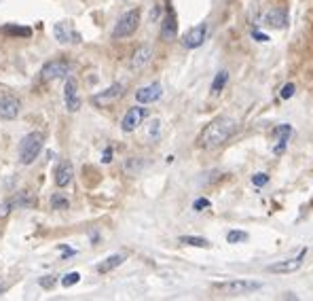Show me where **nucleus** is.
Returning <instances> with one entry per match:
<instances>
[{
    "label": "nucleus",
    "mask_w": 313,
    "mask_h": 301,
    "mask_svg": "<svg viewBox=\"0 0 313 301\" xmlns=\"http://www.w3.org/2000/svg\"><path fill=\"white\" fill-rule=\"evenodd\" d=\"M140 17H142L140 9H129L127 13H123V15L119 17V21L115 24V30H112V38L121 40V38L131 37V34L138 30V26H140Z\"/></svg>",
    "instance_id": "7ed1b4c3"
},
{
    "label": "nucleus",
    "mask_w": 313,
    "mask_h": 301,
    "mask_svg": "<svg viewBox=\"0 0 313 301\" xmlns=\"http://www.w3.org/2000/svg\"><path fill=\"white\" fill-rule=\"evenodd\" d=\"M148 132H151V136H156V132H159V121H153V123H151V130H148Z\"/></svg>",
    "instance_id": "473e14b6"
},
{
    "label": "nucleus",
    "mask_w": 313,
    "mask_h": 301,
    "mask_svg": "<svg viewBox=\"0 0 313 301\" xmlns=\"http://www.w3.org/2000/svg\"><path fill=\"white\" fill-rule=\"evenodd\" d=\"M216 289L229 293V295H248V293L260 291L262 284L254 280H231V282H220L216 284Z\"/></svg>",
    "instance_id": "39448f33"
},
{
    "label": "nucleus",
    "mask_w": 313,
    "mask_h": 301,
    "mask_svg": "<svg viewBox=\"0 0 313 301\" xmlns=\"http://www.w3.org/2000/svg\"><path fill=\"white\" fill-rule=\"evenodd\" d=\"M144 117H146V109H142V106H131V109L125 113V117L121 119V130L125 134L138 130L142 125V121H144Z\"/></svg>",
    "instance_id": "0eeeda50"
},
{
    "label": "nucleus",
    "mask_w": 313,
    "mask_h": 301,
    "mask_svg": "<svg viewBox=\"0 0 313 301\" xmlns=\"http://www.w3.org/2000/svg\"><path fill=\"white\" fill-rule=\"evenodd\" d=\"M290 136H292V125L283 123L275 130V145H273V153L275 155H282L283 150H286V145L290 140Z\"/></svg>",
    "instance_id": "4468645a"
},
{
    "label": "nucleus",
    "mask_w": 313,
    "mask_h": 301,
    "mask_svg": "<svg viewBox=\"0 0 313 301\" xmlns=\"http://www.w3.org/2000/svg\"><path fill=\"white\" fill-rule=\"evenodd\" d=\"M303 265V257H296V259H288V261H280L275 265H269V271L271 274H292V271L301 269Z\"/></svg>",
    "instance_id": "f3484780"
},
{
    "label": "nucleus",
    "mask_w": 313,
    "mask_h": 301,
    "mask_svg": "<svg viewBox=\"0 0 313 301\" xmlns=\"http://www.w3.org/2000/svg\"><path fill=\"white\" fill-rule=\"evenodd\" d=\"M252 183H254V187H265V185L269 183V176L267 174H254Z\"/></svg>",
    "instance_id": "c756f323"
},
{
    "label": "nucleus",
    "mask_w": 313,
    "mask_h": 301,
    "mask_svg": "<svg viewBox=\"0 0 313 301\" xmlns=\"http://www.w3.org/2000/svg\"><path fill=\"white\" fill-rule=\"evenodd\" d=\"M180 244H184V246H195V248H210L212 244L205 238H199V235H182L180 240Z\"/></svg>",
    "instance_id": "412c9836"
},
{
    "label": "nucleus",
    "mask_w": 313,
    "mask_h": 301,
    "mask_svg": "<svg viewBox=\"0 0 313 301\" xmlns=\"http://www.w3.org/2000/svg\"><path fill=\"white\" fill-rule=\"evenodd\" d=\"M15 204L19 208H34L36 206V197L30 191H24V193H19V197H15Z\"/></svg>",
    "instance_id": "5701e85b"
},
{
    "label": "nucleus",
    "mask_w": 313,
    "mask_h": 301,
    "mask_svg": "<svg viewBox=\"0 0 313 301\" xmlns=\"http://www.w3.org/2000/svg\"><path fill=\"white\" fill-rule=\"evenodd\" d=\"M72 176H74V170H72V163L70 161H62L58 170H55V185H58L60 189L68 187L70 183H72Z\"/></svg>",
    "instance_id": "dca6fc26"
},
{
    "label": "nucleus",
    "mask_w": 313,
    "mask_h": 301,
    "mask_svg": "<svg viewBox=\"0 0 313 301\" xmlns=\"http://www.w3.org/2000/svg\"><path fill=\"white\" fill-rule=\"evenodd\" d=\"M70 73V64L66 60H51L40 68V78L42 81H55V78H63Z\"/></svg>",
    "instance_id": "423d86ee"
},
{
    "label": "nucleus",
    "mask_w": 313,
    "mask_h": 301,
    "mask_svg": "<svg viewBox=\"0 0 313 301\" xmlns=\"http://www.w3.org/2000/svg\"><path fill=\"white\" fill-rule=\"evenodd\" d=\"M151 60H153V49L151 47H138L136 49V53L131 55V60H129V66L133 68V70H142L144 66H148L151 64Z\"/></svg>",
    "instance_id": "2eb2a0df"
},
{
    "label": "nucleus",
    "mask_w": 313,
    "mask_h": 301,
    "mask_svg": "<svg viewBox=\"0 0 313 301\" xmlns=\"http://www.w3.org/2000/svg\"><path fill=\"white\" fill-rule=\"evenodd\" d=\"M42 145H45V136H42L40 132L26 134L24 138H21V142H19V149H17L19 161L24 163V166H30V163H34V159L40 155Z\"/></svg>",
    "instance_id": "f03ea898"
},
{
    "label": "nucleus",
    "mask_w": 313,
    "mask_h": 301,
    "mask_svg": "<svg viewBox=\"0 0 313 301\" xmlns=\"http://www.w3.org/2000/svg\"><path fill=\"white\" fill-rule=\"evenodd\" d=\"M193 208H195L197 212H201V210H205V208H210V199H205V197H199V199H195Z\"/></svg>",
    "instance_id": "7c9ffc66"
},
{
    "label": "nucleus",
    "mask_w": 313,
    "mask_h": 301,
    "mask_svg": "<svg viewBox=\"0 0 313 301\" xmlns=\"http://www.w3.org/2000/svg\"><path fill=\"white\" fill-rule=\"evenodd\" d=\"M63 102H66V109L70 113H76L81 109V98H78V85L74 78H68L66 87H63Z\"/></svg>",
    "instance_id": "9d476101"
},
{
    "label": "nucleus",
    "mask_w": 313,
    "mask_h": 301,
    "mask_svg": "<svg viewBox=\"0 0 313 301\" xmlns=\"http://www.w3.org/2000/svg\"><path fill=\"white\" fill-rule=\"evenodd\" d=\"M178 37V21L174 11H167L165 17L161 19V38L163 40H174Z\"/></svg>",
    "instance_id": "ddd939ff"
},
{
    "label": "nucleus",
    "mask_w": 313,
    "mask_h": 301,
    "mask_svg": "<svg viewBox=\"0 0 313 301\" xmlns=\"http://www.w3.org/2000/svg\"><path fill=\"white\" fill-rule=\"evenodd\" d=\"M294 83H286V85H283V87H282V91H280V96L283 98V100H290V98H292L294 96Z\"/></svg>",
    "instance_id": "bb28decb"
},
{
    "label": "nucleus",
    "mask_w": 313,
    "mask_h": 301,
    "mask_svg": "<svg viewBox=\"0 0 313 301\" xmlns=\"http://www.w3.org/2000/svg\"><path fill=\"white\" fill-rule=\"evenodd\" d=\"M19 113H21V102L15 96L6 94V96L0 98V119L13 121V119L19 117Z\"/></svg>",
    "instance_id": "6e6552de"
},
{
    "label": "nucleus",
    "mask_w": 313,
    "mask_h": 301,
    "mask_svg": "<svg viewBox=\"0 0 313 301\" xmlns=\"http://www.w3.org/2000/svg\"><path fill=\"white\" fill-rule=\"evenodd\" d=\"M265 24L269 28H277V30H282V28L288 26V13L283 9H271L265 15Z\"/></svg>",
    "instance_id": "a211bd4d"
},
{
    "label": "nucleus",
    "mask_w": 313,
    "mask_h": 301,
    "mask_svg": "<svg viewBox=\"0 0 313 301\" xmlns=\"http://www.w3.org/2000/svg\"><path fill=\"white\" fill-rule=\"evenodd\" d=\"M15 206V199H6V202H2L0 204V219H4L6 214L11 212V208Z\"/></svg>",
    "instance_id": "c85d7f7f"
},
{
    "label": "nucleus",
    "mask_w": 313,
    "mask_h": 301,
    "mask_svg": "<svg viewBox=\"0 0 313 301\" xmlns=\"http://www.w3.org/2000/svg\"><path fill=\"white\" fill-rule=\"evenodd\" d=\"M53 34L55 38H58L60 42H81V34H78L72 26L68 24V21H60V24L53 26Z\"/></svg>",
    "instance_id": "9b49d317"
},
{
    "label": "nucleus",
    "mask_w": 313,
    "mask_h": 301,
    "mask_svg": "<svg viewBox=\"0 0 313 301\" xmlns=\"http://www.w3.org/2000/svg\"><path fill=\"white\" fill-rule=\"evenodd\" d=\"M246 240H248L246 231H237V229H233V231L226 233V242H229V244H239V242H246Z\"/></svg>",
    "instance_id": "393cba45"
},
{
    "label": "nucleus",
    "mask_w": 313,
    "mask_h": 301,
    "mask_svg": "<svg viewBox=\"0 0 313 301\" xmlns=\"http://www.w3.org/2000/svg\"><path fill=\"white\" fill-rule=\"evenodd\" d=\"M51 208H53V210H68V208H70L68 197L62 195V193H53V195H51Z\"/></svg>",
    "instance_id": "b1692460"
},
{
    "label": "nucleus",
    "mask_w": 313,
    "mask_h": 301,
    "mask_svg": "<svg viewBox=\"0 0 313 301\" xmlns=\"http://www.w3.org/2000/svg\"><path fill=\"white\" fill-rule=\"evenodd\" d=\"M226 83H229V73H226V70H220L214 76V81H212V94H220V91L226 87Z\"/></svg>",
    "instance_id": "4be33fe9"
},
{
    "label": "nucleus",
    "mask_w": 313,
    "mask_h": 301,
    "mask_svg": "<svg viewBox=\"0 0 313 301\" xmlns=\"http://www.w3.org/2000/svg\"><path fill=\"white\" fill-rule=\"evenodd\" d=\"M123 83H115V85H110L108 89H104V91H99V94H95L94 96V104L95 106H108V104H112V102H117V100L123 96Z\"/></svg>",
    "instance_id": "1a4fd4ad"
},
{
    "label": "nucleus",
    "mask_w": 313,
    "mask_h": 301,
    "mask_svg": "<svg viewBox=\"0 0 313 301\" xmlns=\"http://www.w3.org/2000/svg\"><path fill=\"white\" fill-rule=\"evenodd\" d=\"M78 280H81V274H78V271H70V274L62 278V284L66 286V289H70V286H74Z\"/></svg>",
    "instance_id": "a878e982"
},
{
    "label": "nucleus",
    "mask_w": 313,
    "mask_h": 301,
    "mask_svg": "<svg viewBox=\"0 0 313 301\" xmlns=\"http://www.w3.org/2000/svg\"><path fill=\"white\" fill-rule=\"evenodd\" d=\"M0 34H4V37H15V38H30L32 28L17 26V24H6V26L0 28Z\"/></svg>",
    "instance_id": "6ab92c4d"
},
{
    "label": "nucleus",
    "mask_w": 313,
    "mask_h": 301,
    "mask_svg": "<svg viewBox=\"0 0 313 301\" xmlns=\"http://www.w3.org/2000/svg\"><path fill=\"white\" fill-rule=\"evenodd\" d=\"M210 38V24H197L195 28H190V30L182 37V45L187 49H199L203 45L205 40Z\"/></svg>",
    "instance_id": "20e7f679"
},
{
    "label": "nucleus",
    "mask_w": 313,
    "mask_h": 301,
    "mask_svg": "<svg viewBox=\"0 0 313 301\" xmlns=\"http://www.w3.org/2000/svg\"><path fill=\"white\" fill-rule=\"evenodd\" d=\"M102 161H104V163H110V161H112V149H110V147H106V149H104Z\"/></svg>",
    "instance_id": "2f4dec72"
},
{
    "label": "nucleus",
    "mask_w": 313,
    "mask_h": 301,
    "mask_svg": "<svg viewBox=\"0 0 313 301\" xmlns=\"http://www.w3.org/2000/svg\"><path fill=\"white\" fill-rule=\"evenodd\" d=\"M252 37H254V38H258L260 42H267V40H269V37H267V34H260V32H254Z\"/></svg>",
    "instance_id": "72a5a7b5"
},
{
    "label": "nucleus",
    "mask_w": 313,
    "mask_h": 301,
    "mask_svg": "<svg viewBox=\"0 0 313 301\" xmlns=\"http://www.w3.org/2000/svg\"><path fill=\"white\" fill-rule=\"evenodd\" d=\"M123 261H125V255H110L108 259H104L95 269H97V274H108V271L117 269L119 265H123Z\"/></svg>",
    "instance_id": "aec40b11"
},
{
    "label": "nucleus",
    "mask_w": 313,
    "mask_h": 301,
    "mask_svg": "<svg viewBox=\"0 0 313 301\" xmlns=\"http://www.w3.org/2000/svg\"><path fill=\"white\" fill-rule=\"evenodd\" d=\"M237 132V121L231 117H216L214 121H210L208 125L199 134V147L205 150H214L218 147H222L224 142H229Z\"/></svg>",
    "instance_id": "f257e3e1"
},
{
    "label": "nucleus",
    "mask_w": 313,
    "mask_h": 301,
    "mask_svg": "<svg viewBox=\"0 0 313 301\" xmlns=\"http://www.w3.org/2000/svg\"><path fill=\"white\" fill-rule=\"evenodd\" d=\"M55 282H58V280H55V276H42V278H38V284L42 286V289H53V286H55Z\"/></svg>",
    "instance_id": "cd10ccee"
},
{
    "label": "nucleus",
    "mask_w": 313,
    "mask_h": 301,
    "mask_svg": "<svg viewBox=\"0 0 313 301\" xmlns=\"http://www.w3.org/2000/svg\"><path fill=\"white\" fill-rule=\"evenodd\" d=\"M161 96H163V87L159 83H151V85H146V87H142V89L136 91V100L140 104H153Z\"/></svg>",
    "instance_id": "f8f14e48"
},
{
    "label": "nucleus",
    "mask_w": 313,
    "mask_h": 301,
    "mask_svg": "<svg viewBox=\"0 0 313 301\" xmlns=\"http://www.w3.org/2000/svg\"><path fill=\"white\" fill-rule=\"evenodd\" d=\"M2 293H4V286H2V284H0V295H2Z\"/></svg>",
    "instance_id": "f704fd0d"
}]
</instances>
